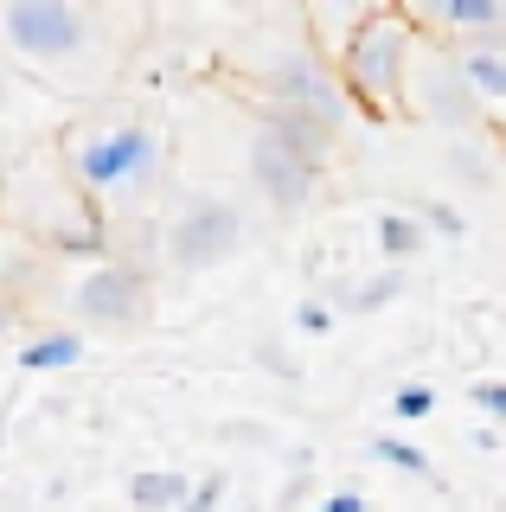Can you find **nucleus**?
Segmentation results:
<instances>
[{"label":"nucleus","instance_id":"obj_1","mask_svg":"<svg viewBox=\"0 0 506 512\" xmlns=\"http://www.w3.org/2000/svg\"><path fill=\"white\" fill-rule=\"evenodd\" d=\"M410 52H417V20L391 7L359 13V26L334 45V77L366 116H391L404 109V77H410Z\"/></svg>","mask_w":506,"mask_h":512},{"label":"nucleus","instance_id":"obj_2","mask_svg":"<svg viewBox=\"0 0 506 512\" xmlns=\"http://www.w3.org/2000/svg\"><path fill=\"white\" fill-rule=\"evenodd\" d=\"M71 186L84 199H116L122 212H141V199L161 180V141L148 122H122V128H97V135L71 141Z\"/></svg>","mask_w":506,"mask_h":512},{"label":"nucleus","instance_id":"obj_3","mask_svg":"<svg viewBox=\"0 0 506 512\" xmlns=\"http://www.w3.org/2000/svg\"><path fill=\"white\" fill-rule=\"evenodd\" d=\"M404 109H417L423 122L449 128V135H468V128L487 122V109L474 103L462 64H455V45H442V39H417L410 77H404Z\"/></svg>","mask_w":506,"mask_h":512},{"label":"nucleus","instance_id":"obj_4","mask_svg":"<svg viewBox=\"0 0 506 512\" xmlns=\"http://www.w3.org/2000/svg\"><path fill=\"white\" fill-rule=\"evenodd\" d=\"M237 244H244V212H237L231 199H186L180 212L161 224V263L186 269V276L231 263Z\"/></svg>","mask_w":506,"mask_h":512},{"label":"nucleus","instance_id":"obj_5","mask_svg":"<svg viewBox=\"0 0 506 512\" xmlns=\"http://www.w3.org/2000/svg\"><path fill=\"white\" fill-rule=\"evenodd\" d=\"M71 314L90 333H141L154 320V276L129 263H90L71 288Z\"/></svg>","mask_w":506,"mask_h":512},{"label":"nucleus","instance_id":"obj_6","mask_svg":"<svg viewBox=\"0 0 506 512\" xmlns=\"http://www.w3.org/2000/svg\"><path fill=\"white\" fill-rule=\"evenodd\" d=\"M0 32L20 58H39V64H58L71 52L90 45V13L77 0H7L0 13Z\"/></svg>","mask_w":506,"mask_h":512},{"label":"nucleus","instance_id":"obj_7","mask_svg":"<svg viewBox=\"0 0 506 512\" xmlns=\"http://www.w3.org/2000/svg\"><path fill=\"white\" fill-rule=\"evenodd\" d=\"M270 103L276 109H302V116L340 128L353 116V103H346L340 77H334V58H321L314 45H295V52H276L270 64Z\"/></svg>","mask_w":506,"mask_h":512},{"label":"nucleus","instance_id":"obj_8","mask_svg":"<svg viewBox=\"0 0 506 512\" xmlns=\"http://www.w3.org/2000/svg\"><path fill=\"white\" fill-rule=\"evenodd\" d=\"M250 186L263 192V199L276 205V212H302V205L314 199V186H321V173L308 167V160H295L282 141H270V135H257L250 141Z\"/></svg>","mask_w":506,"mask_h":512},{"label":"nucleus","instance_id":"obj_9","mask_svg":"<svg viewBox=\"0 0 506 512\" xmlns=\"http://www.w3.org/2000/svg\"><path fill=\"white\" fill-rule=\"evenodd\" d=\"M257 135L282 141V148H289L295 160H308L314 173H327V160H334V135H340V128L314 122V116H302V109H276V103H263V116H257Z\"/></svg>","mask_w":506,"mask_h":512},{"label":"nucleus","instance_id":"obj_10","mask_svg":"<svg viewBox=\"0 0 506 512\" xmlns=\"http://www.w3.org/2000/svg\"><path fill=\"white\" fill-rule=\"evenodd\" d=\"M455 64H462L474 103H506V39H462L455 45Z\"/></svg>","mask_w":506,"mask_h":512},{"label":"nucleus","instance_id":"obj_11","mask_svg":"<svg viewBox=\"0 0 506 512\" xmlns=\"http://www.w3.org/2000/svg\"><path fill=\"white\" fill-rule=\"evenodd\" d=\"M423 20H436L442 32H500L506 39V0H423Z\"/></svg>","mask_w":506,"mask_h":512},{"label":"nucleus","instance_id":"obj_12","mask_svg":"<svg viewBox=\"0 0 506 512\" xmlns=\"http://www.w3.org/2000/svg\"><path fill=\"white\" fill-rule=\"evenodd\" d=\"M186 493H193V480H186L180 468H141V474L129 480L135 512H180Z\"/></svg>","mask_w":506,"mask_h":512},{"label":"nucleus","instance_id":"obj_13","mask_svg":"<svg viewBox=\"0 0 506 512\" xmlns=\"http://www.w3.org/2000/svg\"><path fill=\"white\" fill-rule=\"evenodd\" d=\"M84 359V333L58 327V333H39V340L20 346V372H71Z\"/></svg>","mask_w":506,"mask_h":512},{"label":"nucleus","instance_id":"obj_14","mask_svg":"<svg viewBox=\"0 0 506 512\" xmlns=\"http://www.w3.org/2000/svg\"><path fill=\"white\" fill-rule=\"evenodd\" d=\"M423 244H430V231L410 212H378V250L391 256V269L410 263V256H423Z\"/></svg>","mask_w":506,"mask_h":512},{"label":"nucleus","instance_id":"obj_15","mask_svg":"<svg viewBox=\"0 0 506 512\" xmlns=\"http://www.w3.org/2000/svg\"><path fill=\"white\" fill-rule=\"evenodd\" d=\"M398 295H404V269H378V276H366V282L346 288L340 308H346V314H378V308H391Z\"/></svg>","mask_w":506,"mask_h":512},{"label":"nucleus","instance_id":"obj_16","mask_svg":"<svg viewBox=\"0 0 506 512\" xmlns=\"http://www.w3.org/2000/svg\"><path fill=\"white\" fill-rule=\"evenodd\" d=\"M372 455L385 461V468H398V474H410V480H436V468H430V455H423V448H410V442H398V436H378V442H372Z\"/></svg>","mask_w":506,"mask_h":512},{"label":"nucleus","instance_id":"obj_17","mask_svg":"<svg viewBox=\"0 0 506 512\" xmlns=\"http://www.w3.org/2000/svg\"><path fill=\"white\" fill-rule=\"evenodd\" d=\"M410 218H417L423 231H442V237H462L468 231V218L455 212L449 199H417V205H410Z\"/></svg>","mask_w":506,"mask_h":512},{"label":"nucleus","instance_id":"obj_18","mask_svg":"<svg viewBox=\"0 0 506 512\" xmlns=\"http://www.w3.org/2000/svg\"><path fill=\"white\" fill-rule=\"evenodd\" d=\"M430 410H436L430 384H398V391H391V416H398V423H423Z\"/></svg>","mask_w":506,"mask_h":512},{"label":"nucleus","instance_id":"obj_19","mask_svg":"<svg viewBox=\"0 0 506 512\" xmlns=\"http://www.w3.org/2000/svg\"><path fill=\"white\" fill-rule=\"evenodd\" d=\"M334 308H327V301H302V308H295V333H314V340H321V333H334Z\"/></svg>","mask_w":506,"mask_h":512},{"label":"nucleus","instance_id":"obj_20","mask_svg":"<svg viewBox=\"0 0 506 512\" xmlns=\"http://www.w3.org/2000/svg\"><path fill=\"white\" fill-rule=\"evenodd\" d=\"M225 487H231V480H225V474H205V480H199V487H193V493H186V506H180V512H218V500H225Z\"/></svg>","mask_w":506,"mask_h":512},{"label":"nucleus","instance_id":"obj_21","mask_svg":"<svg viewBox=\"0 0 506 512\" xmlns=\"http://www.w3.org/2000/svg\"><path fill=\"white\" fill-rule=\"evenodd\" d=\"M468 397H474V410H487L494 423H506V378H481Z\"/></svg>","mask_w":506,"mask_h":512},{"label":"nucleus","instance_id":"obj_22","mask_svg":"<svg viewBox=\"0 0 506 512\" xmlns=\"http://www.w3.org/2000/svg\"><path fill=\"white\" fill-rule=\"evenodd\" d=\"M321 512H372V506L359 500L353 487H340V493H327V500H321Z\"/></svg>","mask_w":506,"mask_h":512},{"label":"nucleus","instance_id":"obj_23","mask_svg":"<svg viewBox=\"0 0 506 512\" xmlns=\"http://www.w3.org/2000/svg\"><path fill=\"white\" fill-rule=\"evenodd\" d=\"M13 333H20V314H13L7 301H0V340H13Z\"/></svg>","mask_w":506,"mask_h":512},{"label":"nucleus","instance_id":"obj_24","mask_svg":"<svg viewBox=\"0 0 506 512\" xmlns=\"http://www.w3.org/2000/svg\"><path fill=\"white\" fill-rule=\"evenodd\" d=\"M500 154H506V135H500Z\"/></svg>","mask_w":506,"mask_h":512}]
</instances>
